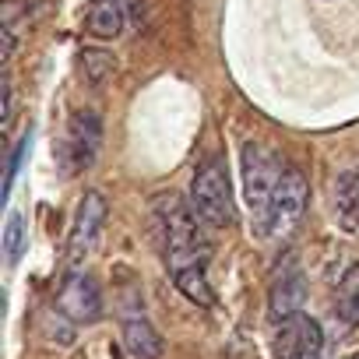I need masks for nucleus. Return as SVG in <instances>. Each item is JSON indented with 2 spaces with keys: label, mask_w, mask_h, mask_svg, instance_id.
Returning <instances> with one entry per match:
<instances>
[{
  "label": "nucleus",
  "mask_w": 359,
  "mask_h": 359,
  "mask_svg": "<svg viewBox=\"0 0 359 359\" xmlns=\"http://www.w3.org/2000/svg\"><path fill=\"white\" fill-rule=\"evenodd\" d=\"M57 310L74 324H95L102 317V292H99L95 278L71 271L57 292Z\"/></svg>",
  "instance_id": "obj_8"
},
{
  "label": "nucleus",
  "mask_w": 359,
  "mask_h": 359,
  "mask_svg": "<svg viewBox=\"0 0 359 359\" xmlns=\"http://www.w3.org/2000/svg\"><path fill=\"white\" fill-rule=\"evenodd\" d=\"M4 254H8V264H18V257L25 254V222L18 212L8 215V226H4Z\"/></svg>",
  "instance_id": "obj_14"
},
{
  "label": "nucleus",
  "mask_w": 359,
  "mask_h": 359,
  "mask_svg": "<svg viewBox=\"0 0 359 359\" xmlns=\"http://www.w3.org/2000/svg\"><path fill=\"white\" fill-rule=\"evenodd\" d=\"M303 208H306V180H303L299 169L289 165L285 176H282V184L275 187V194H271V201H268L264 219H261L257 226H261L271 240H282V236H289V233L296 229Z\"/></svg>",
  "instance_id": "obj_5"
},
{
  "label": "nucleus",
  "mask_w": 359,
  "mask_h": 359,
  "mask_svg": "<svg viewBox=\"0 0 359 359\" xmlns=\"http://www.w3.org/2000/svg\"><path fill=\"white\" fill-rule=\"evenodd\" d=\"M106 198L99 194V191H88L85 198H81V205H78V212H74V226H71V240H67V261L71 264H81L92 250H95V243H99V236H102V226H106Z\"/></svg>",
  "instance_id": "obj_7"
},
{
  "label": "nucleus",
  "mask_w": 359,
  "mask_h": 359,
  "mask_svg": "<svg viewBox=\"0 0 359 359\" xmlns=\"http://www.w3.org/2000/svg\"><path fill=\"white\" fill-rule=\"evenodd\" d=\"M123 345L134 359H162L165 341L155 331V324L144 313H127L123 317Z\"/></svg>",
  "instance_id": "obj_10"
},
{
  "label": "nucleus",
  "mask_w": 359,
  "mask_h": 359,
  "mask_svg": "<svg viewBox=\"0 0 359 359\" xmlns=\"http://www.w3.org/2000/svg\"><path fill=\"white\" fill-rule=\"evenodd\" d=\"M285 162L275 148L261 144V141H250L243 148V198H247V208L250 215L261 222L264 212H268V201L275 194V187L282 184L285 176Z\"/></svg>",
  "instance_id": "obj_3"
},
{
  "label": "nucleus",
  "mask_w": 359,
  "mask_h": 359,
  "mask_svg": "<svg viewBox=\"0 0 359 359\" xmlns=\"http://www.w3.org/2000/svg\"><path fill=\"white\" fill-rule=\"evenodd\" d=\"M334 219L345 233L359 236V172H345L334 184Z\"/></svg>",
  "instance_id": "obj_11"
},
{
  "label": "nucleus",
  "mask_w": 359,
  "mask_h": 359,
  "mask_svg": "<svg viewBox=\"0 0 359 359\" xmlns=\"http://www.w3.org/2000/svg\"><path fill=\"white\" fill-rule=\"evenodd\" d=\"M191 208L212 229H229L236 222V205H233L229 172H226L222 155H212L198 165V172L191 180Z\"/></svg>",
  "instance_id": "obj_2"
},
{
  "label": "nucleus",
  "mask_w": 359,
  "mask_h": 359,
  "mask_svg": "<svg viewBox=\"0 0 359 359\" xmlns=\"http://www.w3.org/2000/svg\"><path fill=\"white\" fill-rule=\"evenodd\" d=\"M99 141H102V120L95 109H78L71 113L67 127H64V137L57 144V158H60V169L67 176H78L81 169H88L99 155Z\"/></svg>",
  "instance_id": "obj_4"
},
{
  "label": "nucleus",
  "mask_w": 359,
  "mask_h": 359,
  "mask_svg": "<svg viewBox=\"0 0 359 359\" xmlns=\"http://www.w3.org/2000/svg\"><path fill=\"white\" fill-rule=\"evenodd\" d=\"M338 317L345 324H359V264L348 268L338 282Z\"/></svg>",
  "instance_id": "obj_13"
},
{
  "label": "nucleus",
  "mask_w": 359,
  "mask_h": 359,
  "mask_svg": "<svg viewBox=\"0 0 359 359\" xmlns=\"http://www.w3.org/2000/svg\"><path fill=\"white\" fill-rule=\"evenodd\" d=\"M303 299H306L303 271H299L296 261H285V268H282V271L275 275V282H271V299H268L275 324L285 320V317H292V313H303Z\"/></svg>",
  "instance_id": "obj_9"
},
{
  "label": "nucleus",
  "mask_w": 359,
  "mask_h": 359,
  "mask_svg": "<svg viewBox=\"0 0 359 359\" xmlns=\"http://www.w3.org/2000/svg\"><path fill=\"white\" fill-rule=\"evenodd\" d=\"M88 32L95 39H116L123 32V4L120 0H92L88 4Z\"/></svg>",
  "instance_id": "obj_12"
},
{
  "label": "nucleus",
  "mask_w": 359,
  "mask_h": 359,
  "mask_svg": "<svg viewBox=\"0 0 359 359\" xmlns=\"http://www.w3.org/2000/svg\"><path fill=\"white\" fill-rule=\"evenodd\" d=\"M15 120V88H11V78H4V127H11Z\"/></svg>",
  "instance_id": "obj_15"
},
{
  "label": "nucleus",
  "mask_w": 359,
  "mask_h": 359,
  "mask_svg": "<svg viewBox=\"0 0 359 359\" xmlns=\"http://www.w3.org/2000/svg\"><path fill=\"white\" fill-rule=\"evenodd\" d=\"M275 359H324L320 324L306 313H292L275 327Z\"/></svg>",
  "instance_id": "obj_6"
},
{
  "label": "nucleus",
  "mask_w": 359,
  "mask_h": 359,
  "mask_svg": "<svg viewBox=\"0 0 359 359\" xmlns=\"http://www.w3.org/2000/svg\"><path fill=\"white\" fill-rule=\"evenodd\" d=\"M155 233L162 247V261L169 275H187V271H208V240L198 226V212L176 194H158L155 205Z\"/></svg>",
  "instance_id": "obj_1"
}]
</instances>
